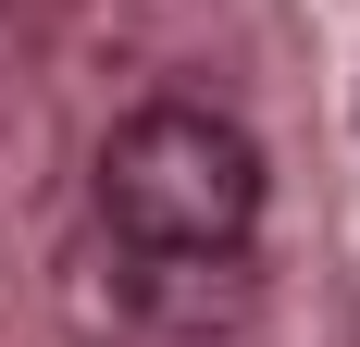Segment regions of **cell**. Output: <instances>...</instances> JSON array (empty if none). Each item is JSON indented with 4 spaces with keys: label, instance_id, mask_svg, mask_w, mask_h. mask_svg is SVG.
Returning <instances> with one entry per match:
<instances>
[{
    "label": "cell",
    "instance_id": "6da1fadb",
    "mask_svg": "<svg viewBox=\"0 0 360 347\" xmlns=\"http://www.w3.org/2000/svg\"><path fill=\"white\" fill-rule=\"evenodd\" d=\"M100 236L236 261L261 236V137L212 100H137L100 137Z\"/></svg>",
    "mask_w": 360,
    "mask_h": 347
},
{
    "label": "cell",
    "instance_id": "7a4b0ae2",
    "mask_svg": "<svg viewBox=\"0 0 360 347\" xmlns=\"http://www.w3.org/2000/svg\"><path fill=\"white\" fill-rule=\"evenodd\" d=\"M87 273H100V310L124 322V335H174V347L236 335V322L261 310L249 248H236V261H199V248H100Z\"/></svg>",
    "mask_w": 360,
    "mask_h": 347
}]
</instances>
